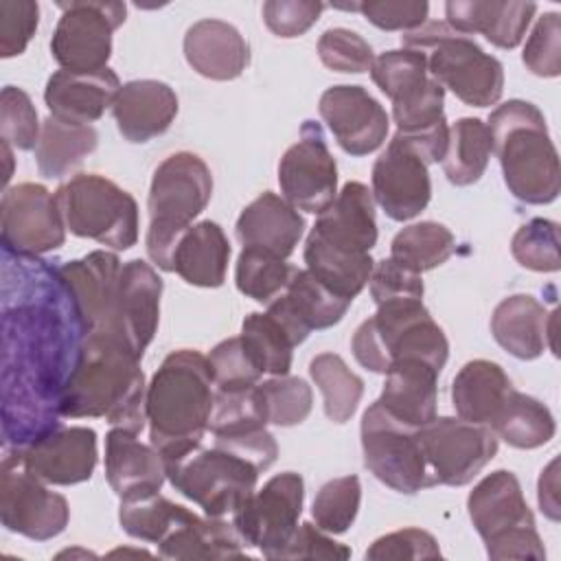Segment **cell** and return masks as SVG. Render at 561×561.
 Listing matches in <instances>:
<instances>
[{
    "mask_svg": "<svg viewBox=\"0 0 561 561\" xmlns=\"http://www.w3.org/2000/svg\"><path fill=\"white\" fill-rule=\"evenodd\" d=\"M4 443L24 447L59 425V397L88 331L55 267H31L18 300H4Z\"/></svg>",
    "mask_w": 561,
    "mask_h": 561,
    "instance_id": "obj_1",
    "label": "cell"
},
{
    "mask_svg": "<svg viewBox=\"0 0 561 561\" xmlns=\"http://www.w3.org/2000/svg\"><path fill=\"white\" fill-rule=\"evenodd\" d=\"M145 373L140 357L118 337L92 331L83 337L59 397V414L105 419L114 427L140 434L145 412Z\"/></svg>",
    "mask_w": 561,
    "mask_h": 561,
    "instance_id": "obj_2",
    "label": "cell"
},
{
    "mask_svg": "<svg viewBox=\"0 0 561 561\" xmlns=\"http://www.w3.org/2000/svg\"><path fill=\"white\" fill-rule=\"evenodd\" d=\"M213 386L208 357L191 348L169 353L153 373L145 412L151 445L164 462L202 445L215 403Z\"/></svg>",
    "mask_w": 561,
    "mask_h": 561,
    "instance_id": "obj_3",
    "label": "cell"
},
{
    "mask_svg": "<svg viewBox=\"0 0 561 561\" xmlns=\"http://www.w3.org/2000/svg\"><path fill=\"white\" fill-rule=\"evenodd\" d=\"M486 127L513 197L537 206L554 202L561 191V169L541 110L511 99L491 112Z\"/></svg>",
    "mask_w": 561,
    "mask_h": 561,
    "instance_id": "obj_4",
    "label": "cell"
},
{
    "mask_svg": "<svg viewBox=\"0 0 561 561\" xmlns=\"http://www.w3.org/2000/svg\"><path fill=\"white\" fill-rule=\"evenodd\" d=\"M370 77L392 101L397 134L410 140L427 164L440 162L447 151L449 127L443 103L445 88L427 72L421 50H386L375 57Z\"/></svg>",
    "mask_w": 561,
    "mask_h": 561,
    "instance_id": "obj_5",
    "label": "cell"
},
{
    "mask_svg": "<svg viewBox=\"0 0 561 561\" xmlns=\"http://www.w3.org/2000/svg\"><path fill=\"white\" fill-rule=\"evenodd\" d=\"M210 195L213 175L199 156L178 151L158 164L147 199L149 228L145 245L160 270L173 272L175 245L193 226L191 221L208 206Z\"/></svg>",
    "mask_w": 561,
    "mask_h": 561,
    "instance_id": "obj_6",
    "label": "cell"
},
{
    "mask_svg": "<svg viewBox=\"0 0 561 561\" xmlns=\"http://www.w3.org/2000/svg\"><path fill=\"white\" fill-rule=\"evenodd\" d=\"M351 351L373 373L386 375L390 364L399 359H421L443 370L449 342L423 300H390L377 305V313L357 327Z\"/></svg>",
    "mask_w": 561,
    "mask_h": 561,
    "instance_id": "obj_7",
    "label": "cell"
},
{
    "mask_svg": "<svg viewBox=\"0 0 561 561\" xmlns=\"http://www.w3.org/2000/svg\"><path fill=\"white\" fill-rule=\"evenodd\" d=\"M401 44L421 50L427 59V72L465 105L489 107L500 101L504 90L502 64L447 22H425L403 33Z\"/></svg>",
    "mask_w": 561,
    "mask_h": 561,
    "instance_id": "obj_8",
    "label": "cell"
},
{
    "mask_svg": "<svg viewBox=\"0 0 561 561\" xmlns=\"http://www.w3.org/2000/svg\"><path fill=\"white\" fill-rule=\"evenodd\" d=\"M467 511L491 559H546L535 515L511 471L497 469L484 476L469 493Z\"/></svg>",
    "mask_w": 561,
    "mask_h": 561,
    "instance_id": "obj_9",
    "label": "cell"
},
{
    "mask_svg": "<svg viewBox=\"0 0 561 561\" xmlns=\"http://www.w3.org/2000/svg\"><path fill=\"white\" fill-rule=\"evenodd\" d=\"M66 230L114 250L138 241V204L112 180L99 173L72 175L55 191Z\"/></svg>",
    "mask_w": 561,
    "mask_h": 561,
    "instance_id": "obj_10",
    "label": "cell"
},
{
    "mask_svg": "<svg viewBox=\"0 0 561 561\" xmlns=\"http://www.w3.org/2000/svg\"><path fill=\"white\" fill-rule=\"evenodd\" d=\"M171 486L204 508L210 517H224L256 489L259 469L224 447H202L164 462Z\"/></svg>",
    "mask_w": 561,
    "mask_h": 561,
    "instance_id": "obj_11",
    "label": "cell"
},
{
    "mask_svg": "<svg viewBox=\"0 0 561 561\" xmlns=\"http://www.w3.org/2000/svg\"><path fill=\"white\" fill-rule=\"evenodd\" d=\"M362 451L366 469L392 491L412 495L436 486L419 438V427L392 419L379 401L362 416Z\"/></svg>",
    "mask_w": 561,
    "mask_h": 561,
    "instance_id": "obj_12",
    "label": "cell"
},
{
    "mask_svg": "<svg viewBox=\"0 0 561 561\" xmlns=\"http://www.w3.org/2000/svg\"><path fill=\"white\" fill-rule=\"evenodd\" d=\"M61 18L50 39V53L61 70L96 72L107 68L112 33L125 22V2L72 0L57 2Z\"/></svg>",
    "mask_w": 561,
    "mask_h": 561,
    "instance_id": "obj_13",
    "label": "cell"
},
{
    "mask_svg": "<svg viewBox=\"0 0 561 561\" xmlns=\"http://www.w3.org/2000/svg\"><path fill=\"white\" fill-rule=\"evenodd\" d=\"M0 519L7 530L33 541L57 537L70 519L66 497L48 491L46 482L24 467L18 449L7 451L2 458Z\"/></svg>",
    "mask_w": 561,
    "mask_h": 561,
    "instance_id": "obj_14",
    "label": "cell"
},
{
    "mask_svg": "<svg viewBox=\"0 0 561 561\" xmlns=\"http://www.w3.org/2000/svg\"><path fill=\"white\" fill-rule=\"evenodd\" d=\"M305 482L300 473L283 471L250 493L232 513V524L245 546L256 548L267 559H278L280 550L298 528L302 513Z\"/></svg>",
    "mask_w": 561,
    "mask_h": 561,
    "instance_id": "obj_15",
    "label": "cell"
},
{
    "mask_svg": "<svg viewBox=\"0 0 561 561\" xmlns=\"http://www.w3.org/2000/svg\"><path fill=\"white\" fill-rule=\"evenodd\" d=\"M425 462L436 484H469L497 454L491 427L454 416H434L419 427Z\"/></svg>",
    "mask_w": 561,
    "mask_h": 561,
    "instance_id": "obj_16",
    "label": "cell"
},
{
    "mask_svg": "<svg viewBox=\"0 0 561 561\" xmlns=\"http://www.w3.org/2000/svg\"><path fill=\"white\" fill-rule=\"evenodd\" d=\"M2 245L7 254L39 256L66 241V224L55 193L35 182H22L2 193Z\"/></svg>",
    "mask_w": 561,
    "mask_h": 561,
    "instance_id": "obj_17",
    "label": "cell"
},
{
    "mask_svg": "<svg viewBox=\"0 0 561 561\" xmlns=\"http://www.w3.org/2000/svg\"><path fill=\"white\" fill-rule=\"evenodd\" d=\"M278 184L283 197L305 213L320 215L337 195V167L331 156L322 127L305 121L300 138L278 162Z\"/></svg>",
    "mask_w": 561,
    "mask_h": 561,
    "instance_id": "obj_18",
    "label": "cell"
},
{
    "mask_svg": "<svg viewBox=\"0 0 561 561\" xmlns=\"http://www.w3.org/2000/svg\"><path fill=\"white\" fill-rule=\"evenodd\" d=\"M373 199L394 221L416 217L432 197L427 162L421 151L394 134L386 151L373 164Z\"/></svg>",
    "mask_w": 561,
    "mask_h": 561,
    "instance_id": "obj_19",
    "label": "cell"
},
{
    "mask_svg": "<svg viewBox=\"0 0 561 561\" xmlns=\"http://www.w3.org/2000/svg\"><path fill=\"white\" fill-rule=\"evenodd\" d=\"M160 296L162 278L149 263L140 259L123 263L114 311L107 327L101 331L118 337L142 359V353L158 329Z\"/></svg>",
    "mask_w": 561,
    "mask_h": 561,
    "instance_id": "obj_20",
    "label": "cell"
},
{
    "mask_svg": "<svg viewBox=\"0 0 561 561\" xmlns=\"http://www.w3.org/2000/svg\"><path fill=\"white\" fill-rule=\"evenodd\" d=\"M320 116L335 136L337 145L351 156L377 151L390 127L381 103L362 85H331L318 103Z\"/></svg>",
    "mask_w": 561,
    "mask_h": 561,
    "instance_id": "obj_21",
    "label": "cell"
},
{
    "mask_svg": "<svg viewBox=\"0 0 561 561\" xmlns=\"http://www.w3.org/2000/svg\"><path fill=\"white\" fill-rule=\"evenodd\" d=\"M18 449L24 467L46 484L70 486L92 478L96 467V432L72 425L57 427L44 438Z\"/></svg>",
    "mask_w": 561,
    "mask_h": 561,
    "instance_id": "obj_22",
    "label": "cell"
},
{
    "mask_svg": "<svg viewBox=\"0 0 561 561\" xmlns=\"http://www.w3.org/2000/svg\"><path fill=\"white\" fill-rule=\"evenodd\" d=\"M123 263L114 252L94 250L83 259L57 265V278L64 285L83 329L88 333L107 327Z\"/></svg>",
    "mask_w": 561,
    "mask_h": 561,
    "instance_id": "obj_23",
    "label": "cell"
},
{
    "mask_svg": "<svg viewBox=\"0 0 561 561\" xmlns=\"http://www.w3.org/2000/svg\"><path fill=\"white\" fill-rule=\"evenodd\" d=\"M118 90L121 81L112 68L96 72L57 70L46 83L44 101L50 116L75 125H90L114 103Z\"/></svg>",
    "mask_w": 561,
    "mask_h": 561,
    "instance_id": "obj_24",
    "label": "cell"
},
{
    "mask_svg": "<svg viewBox=\"0 0 561 561\" xmlns=\"http://www.w3.org/2000/svg\"><path fill=\"white\" fill-rule=\"evenodd\" d=\"M311 234L333 248L368 254L377 243L375 199L368 186L346 182L331 206L318 215Z\"/></svg>",
    "mask_w": 561,
    "mask_h": 561,
    "instance_id": "obj_25",
    "label": "cell"
},
{
    "mask_svg": "<svg viewBox=\"0 0 561 561\" xmlns=\"http://www.w3.org/2000/svg\"><path fill=\"white\" fill-rule=\"evenodd\" d=\"M112 114L121 136L129 142H149L164 134L178 114V96L171 85L156 79H136L121 85Z\"/></svg>",
    "mask_w": 561,
    "mask_h": 561,
    "instance_id": "obj_26",
    "label": "cell"
},
{
    "mask_svg": "<svg viewBox=\"0 0 561 561\" xmlns=\"http://www.w3.org/2000/svg\"><path fill=\"white\" fill-rule=\"evenodd\" d=\"M554 324L557 311L548 313L546 307L528 294L504 298L491 316L495 342L517 359H535L546 346L554 348Z\"/></svg>",
    "mask_w": 561,
    "mask_h": 561,
    "instance_id": "obj_27",
    "label": "cell"
},
{
    "mask_svg": "<svg viewBox=\"0 0 561 561\" xmlns=\"http://www.w3.org/2000/svg\"><path fill=\"white\" fill-rule=\"evenodd\" d=\"M136 436L123 427H112L105 436V478L118 497L160 491L167 478L158 449Z\"/></svg>",
    "mask_w": 561,
    "mask_h": 561,
    "instance_id": "obj_28",
    "label": "cell"
},
{
    "mask_svg": "<svg viewBox=\"0 0 561 561\" xmlns=\"http://www.w3.org/2000/svg\"><path fill=\"white\" fill-rule=\"evenodd\" d=\"M537 13L533 2H500V0H449L445 4V22L471 37L482 33L497 48H515Z\"/></svg>",
    "mask_w": 561,
    "mask_h": 561,
    "instance_id": "obj_29",
    "label": "cell"
},
{
    "mask_svg": "<svg viewBox=\"0 0 561 561\" xmlns=\"http://www.w3.org/2000/svg\"><path fill=\"white\" fill-rule=\"evenodd\" d=\"M188 66L213 81L237 79L250 64V48L243 35L224 20H199L184 35Z\"/></svg>",
    "mask_w": 561,
    "mask_h": 561,
    "instance_id": "obj_30",
    "label": "cell"
},
{
    "mask_svg": "<svg viewBox=\"0 0 561 561\" xmlns=\"http://www.w3.org/2000/svg\"><path fill=\"white\" fill-rule=\"evenodd\" d=\"M305 230L300 213L280 195L263 193L250 202L234 226L243 248H259L280 259L294 254Z\"/></svg>",
    "mask_w": 561,
    "mask_h": 561,
    "instance_id": "obj_31",
    "label": "cell"
},
{
    "mask_svg": "<svg viewBox=\"0 0 561 561\" xmlns=\"http://www.w3.org/2000/svg\"><path fill=\"white\" fill-rule=\"evenodd\" d=\"M434 366L421 359H399L386 370L379 405L397 421L410 427H423L436 416V379Z\"/></svg>",
    "mask_w": 561,
    "mask_h": 561,
    "instance_id": "obj_32",
    "label": "cell"
},
{
    "mask_svg": "<svg viewBox=\"0 0 561 561\" xmlns=\"http://www.w3.org/2000/svg\"><path fill=\"white\" fill-rule=\"evenodd\" d=\"M230 243L221 226L204 219L193 224L178 241L173 272L195 287H219L226 280Z\"/></svg>",
    "mask_w": 561,
    "mask_h": 561,
    "instance_id": "obj_33",
    "label": "cell"
},
{
    "mask_svg": "<svg viewBox=\"0 0 561 561\" xmlns=\"http://www.w3.org/2000/svg\"><path fill=\"white\" fill-rule=\"evenodd\" d=\"M511 390L513 383L500 364L471 359L454 377L451 403L458 419L489 427Z\"/></svg>",
    "mask_w": 561,
    "mask_h": 561,
    "instance_id": "obj_34",
    "label": "cell"
},
{
    "mask_svg": "<svg viewBox=\"0 0 561 561\" xmlns=\"http://www.w3.org/2000/svg\"><path fill=\"white\" fill-rule=\"evenodd\" d=\"M243 546L234 524L197 513L158 543L164 559H243Z\"/></svg>",
    "mask_w": 561,
    "mask_h": 561,
    "instance_id": "obj_35",
    "label": "cell"
},
{
    "mask_svg": "<svg viewBox=\"0 0 561 561\" xmlns=\"http://www.w3.org/2000/svg\"><path fill=\"white\" fill-rule=\"evenodd\" d=\"M99 145V134L92 125H75L48 116L42 123V134L35 147V162L44 178L59 180L75 171Z\"/></svg>",
    "mask_w": 561,
    "mask_h": 561,
    "instance_id": "obj_36",
    "label": "cell"
},
{
    "mask_svg": "<svg viewBox=\"0 0 561 561\" xmlns=\"http://www.w3.org/2000/svg\"><path fill=\"white\" fill-rule=\"evenodd\" d=\"M307 272L316 276L340 298L353 302V298L368 285L375 261L368 254H355L324 243L309 232L305 243Z\"/></svg>",
    "mask_w": 561,
    "mask_h": 561,
    "instance_id": "obj_37",
    "label": "cell"
},
{
    "mask_svg": "<svg viewBox=\"0 0 561 561\" xmlns=\"http://www.w3.org/2000/svg\"><path fill=\"white\" fill-rule=\"evenodd\" d=\"M495 436L517 449H537L554 436L552 412L530 394L511 390L497 416L489 425Z\"/></svg>",
    "mask_w": 561,
    "mask_h": 561,
    "instance_id": "obj_38",
    "label": "cell"
},
{
    "mask_svg": "<svg viewBox=\"0 0 561 561\" xmlns=\"http://www.w3.org/2000/svg\"><path fill=\"white\" fill-rule=\"evenodd\" d=\"M193 515V511L167 500L164 495H160V491L121 497L118 506L121 528L129 537L151 541L156 546L162 543L178 526H182Z\"/></svg>",
    "mask_w": 561,
    "mask_h": 561,
    "instance_id": "obj_39",
    "label": "cell"
},
{
    "mask_svg": "<svg viewBox=\"0 0 561 561\" xmlns=\"http://www.w3.org/2000/svg\"><path fill=\"white\" fill-rule=\"evenodd\" d=\"M493 153L491 134L480 118H458L449 127L447 151L443 156V171L456 186H469L478 182Z\"/></svg>",
    "mask_w": 561,
    "mask_h": 561,
    "instance_id": "obj_40",
    "label": "cell"
},
{
    "mask_svg": "<svg viewBox=\"0 0 561 561\" xmlns=\"http://www.w3.org/2000/svg\"><path fill=\"white\" fill-rule=\"evenodd\" d=\"M456 250L449 228L436 221H419L399 230L390 243V259L421 274L443 265Z\"/></svg>",
    "mask_w": 561,
    "mask_h": 561,
    "instance_id": "obj_41",
    "label": "cell"
},
{
    "mask_svg": "<svg viewBox=\"0 0 561 561\" xmlns=\"http://www.w3.org/2000/svg\"><path fill=\"white\" fill-rule=\"evenodd\" d=\"M309 375L322 392L324 414L333 423H346L364 394V381L335 353H320L309 364Z\"/></svg>",
    "mask_w": 561,
    "mask_h": 561,
    "instance_id": "obj_42",
    "label": "cell"
},
{
    "mask_svg": "<svg viewBox=\"0 0 561 561\" xmlns=\"http://www.w3.org/2000/svg\"><path fill=\"white\" fill-rule=\"evenodd\" d=\"M296 318L309 329H329L337 324L351 307V300L340 298L324 287L307 270H294L287 291L283 294Z\"/></svg>",
    "mask_w": 561,
    "mask_h": 561,
    "instance_id": "obj_43",
    "label": "cell"
},
{
    "mask_svg": "<svg viewBox=\"0 0 561 561\" xmlns=\"http://www.w3.org/2000/svg\"><path fill=\"white\" fill-rule=\"evenodd\" d=\"M239 337L261 373L274 377L289 373L294 342L267 311L245 316Z\"/></svg>",
    "mask_w": 561,
    "mask_h": 561,
    "instance_id": "obj_44",
    "label": "cell"
},
{
    "mask_svg": "<svg viewBox=\"0 0 561 561\" xmlns=\"http://www.w3.org/2000/svg\"><path fill=\"white\" fill-rule=\"evenodd\" d=\"M294 270L296 267L272 252L243 248L237 259L234 283L243 296L256 302H272L283 289H287Z\"/></svg>",
    "mask_w": 561,
    "mask_h": 561,
    "instance_id": "obj_45",
    "label": "cell"
},
{
    "mask_svg": "<svg viewBox=\"0 0 561 561\" xmlns=\"http://www.w3.org/2000/svg\"><path fill=\"white\" fill-rule=\"evenodd\" d=\"M256 390L265 412V421L272 425L291 427L302 423L311 412V386L300 377L280 375L256 383Z\"/></svg>",
    "mask_w": 561,
    "mask_h": 561,
    "instance_id": "obj_46",
    "label": "cell"
},
{
    "mask_svg": "<svg viewBox=\"0 0 561 561\" xmlns=\"http://www.w3.org/2000/svg\"><path fill=\"white\" fill-rule=\"evenodd\" d=\"M362 502V484L357 476H342L335 480H329L320 486L311 515L316 519V526L331 535L346 533L359 511Z\"/></svg>",
    "mask_w": 561,
    "mask_h": 561,
    "instance_id": "obj_47",
    "label": "cell"
},
{
    "mask_svg": "<svg viewBox=\"0 0 561 561\" xmlns=\"http://www.w3.org/2000/svg\"><path fill=\"white\" fill-rule=\"evenodd\" d=\"M265 412L259 399L256 386L234 388V390H215L213 414L208 430L215 436H232L239 432L265 427Z\"/></svg>",
    "mask_w": 561,
    "mask_h": 561,
    "instance_id": "obj_48",
    "label": "cell"
},
{
    "mask_svg": "<svg viewBox=\"0 0 561 561\" xmlns=\"http://www.w3.org/2000/svg\"><path fill=\"white\" fill-rule=\"evenodd\" d=\"M515 261L533 272H557L559 259V226L550 219H530L524 224L511 241Z\"/></svg>",
    "mask_w": 561,
    "mask_h": 561,
    "instance_id": "obj_49",
    "label": "cell"
},
{
    "mask_svg": "<svg viewBox=\"0 0 561 561\" xmlns=\"http://www.w3.org/2000/svg\"><path fill=\"white\" fill-rule=\"evenodd\" d=\"M42 125L31 96L15 88L4 85L0 92V138L20 151L37 147Z\"/></svg>",
    "mask_w": 561,
    "mask_h": 561,
    "instance_id": "obj_50",
    "label": "cell"
},
{
    "mask_svg": "<svg viewBox=\"0 0 561 561\" xmlns=\"http://www.w3.org/2000/svg\"><path fill=\"white\" fill-rule=\"evenodd\" d=\"M320 61L335 72H366L370 70L375 55L370 44L355 31L335 26L327 28L318 39Z\"/></svg>",
    "mask_w": 561,
    "mask_h": 561,
    "instance_id": "obj_51",
    "label": "cell"
},
{
    "mask_svg": "<svg viewBox=\"0 0 561 561\" xmlns=\"http://www.w3.org/2000/svg\"><path fill=\"white\" fill-rule=\"evenodd\" d=\"M213 383L217 390H234V388H250L256 386L261 379L259 366L248 355L241 337H228L213 346L208 353Z\"/></svg>",
    "mask_w": 561,
    "mask_h": 561,
    "instance_id": "obj_52",
    "label": "cell"
},
{
    "mask_svg": "<svg viewBox=\"0 0 561 561\" xmlns=\"http://www.w3.org/2000/svg\"><path fill=\"white\" fill-rule=\"evenodd\" d=\"M522 59L537 77H559L561 72V15L557 11L537 18Z\"/></svg>",
    "mask_w": 561,
    "mask_h": 561,
    "instance_id": "obj_53",
    "label": "cell"
},
{
    "mask_svg": "<svg viewBox=\"0 0 561 561\" xmlns=\"http://www.w3.org/2000/svg\"><path fill=\"white\" fill-rule=\"evenodd\" d=\"M39 7L33 0H0V57L22 55L37 31Z\"/></svg>",
    "mask_w": 561,
    "mask_h": 561,
    "instance_id": "obj_54",
    "label": "cell"
},
{
    "mask_svg": "<svg viewBox=\"0 0 561 561\" xmlns=\"http://www.w3.org/2000/svg\"><path fill=\"white\" fill-rule=\"evenodd\" d=\"M368 283L375 305H383L390 300H423L421 274L399 265L390 256L373 265Z\"/></svg>",
    "mask_w": 561,
    "mask_h": 561,
    "instance_id": "obj_55",
    "label": "cell"
},
{
    "mask_svg": "<svg viewBox=\"0 0 561 561\" xmlns=\"http://www.w3.org/2000/svg\"><path fill=\"white\" fill-rule=\"evenodd\" d=\"M357 11L381 31H414L427 22L425 0H370L357 2Z\"/></svg>",
    "mask_w": 561,
    "mask_h": 561,
    "instance_id": "obj_56",
    "label": "cell"
},
{
    "mask_svg": "<svg viewBox=\"0 0 561 561\" xmlns=\"http://www.w3.org/2000/svg\"><path fill=\"white\" fill-rule=\"evenodd\" d=\"M438 541L421 528H403L388 533L370 543L366 559L386 561V559H438Z\"/></svg>",
    "mask_w": 561,
    "mask_h": 561,
    "instance_id": "obj_57",
    "label": "cell"
},
{
    "mask_svg": "<svg viewBox=\"0 0 561 561\" xmlns=\"http://www.w3.org/2000/svg\"><path fill=\"white\" fill-rule=\"evenodd\" d=\"M324 7L313 0H267L263 22L278 37H298L318 22Z\"/></svg>",
    "mask_w": 561,
    "mask_h": 561,
    "instance_id": "obj_58",
    "label": "cell"
},
{
    "mask_svg": "<svg viewBox=\"0 0 561 561\" xmlns=\"http://www.w3.org/2000/svg\"><path fill=\"white\" fill-rule=\"evenodd\" d=\"M348 557H351L348 546L333 541L324 530H320L311 522L298 524L291 539L278 554V559H327V561H344Z\"/></svg>",
    "mask_w": 561,
    "mask_h": 561,
    "instance_id": "obj_59",
    "label": "cell"
},
{
    "mask_svg": "<svg viewBox=\"0 0 561 561\" xmlns=\"http://www.w3.org/2000/svg\"><path fill=\"white\" fill-rule=\"evenodd\" d=\"M215 445L241 456L243 460L252 462L259 471L272 467L278 456V445L265 427L239 432L232 436H215Z\"/></svg>",
    "mask_w": 561,
    "mask_h": 561,
    "instance_id": "obj_60",
    "label": "cell"
},
{
    "mask_svg": "<svg viewBox=\"0 0 561 561\" xmlns=\"http://www.w3.org/2000/svg\"><path fill=\"white\" fill-rule=\"evenodd\" d=\"M557 465H559V462L552 460V462L541 471V478H539V506H541V511H543L552 522L559 519Z\"/></svg>",
    "mask_w": 561,
    "mask_h": 561,
    "instance_id": "obj_61",
    "label": "cell"
},
{
    "mask_svg": "<svg viewBox=\"0 0 561 561\" xmlns=\"http://www.w3.org/2000/svg\"><path fill=\"white\" fill-rule=\"evenodd\" d=\"M2 158L7 162V169H4V184H7L9 178H11V164H13V153H11V145L9 142H2Z\"/></svg>",
    "mask_w": 561,
    "mask_h": 561,
    "instance_id": "obj_62",
    "label": "cell"
}]
</instances>
